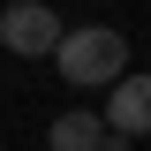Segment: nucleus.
I'll return each mask as SVG.
<instances>
[{
	"instance_id": "f257e3e1",
	"label": "nucleus",
	"mask_w": 151,
	"mask_h": 151,
	"mask_svg": "<svg viewBox=\"0 0 151 151\" xmlns=\"http://www.w3.org/2000/svg\"><path fill=\"white\" fill-rule=\"evenodd\" d=\"M53 68L68 76V83H121L129 76V38L121 30H106V23H83V30H60V45H53Z\"/></svg>"
},
{
	"instance_id": "f03ea898",
	"label": "nucleus",
	"mask_w": 151,
	"mask_h": 151,
	"mask_svg": "<svg viewBox=\"0 0 151 151\" xmlns=\"http://www.w3.org/2000/svg\"><path fill=\"white\" fill-rule=\"evenodd\" d=\"M0 45H8V53L45 60V53L60 45V15L45 8V0H15V8H0Z\"/></svg>"
},
{
	"instance_id": "7ed1b4c3",
	"label": "nucleus",
	"mask_w": 151,
	"mask_h": 151,
	"mask_svg": "<svg viewBox=\"0 0 151 151\" xmlns=\"http://www.w3.org/2000/svg\"><path fill=\"white\" fill-rule=\"evenodd\" d=\"M98 121H113V136H151V76H121Z\"/></svg>"
},
{
	"instance_id": "20e7f679",
	"label": "nucleus",
	"mask_w": 151,
	"mask_h": 151,
	"mask_svg": "<svg viewBox=\"0 0 151 151\" xmlns=\"http://www.w3.org/2000/svg\"><path fill=\"white\" fill-rule=\"evenodd\" d=\"M45 144L53 151H106V121H98V113H53Z\"/></svg>"
}]
</instances>
